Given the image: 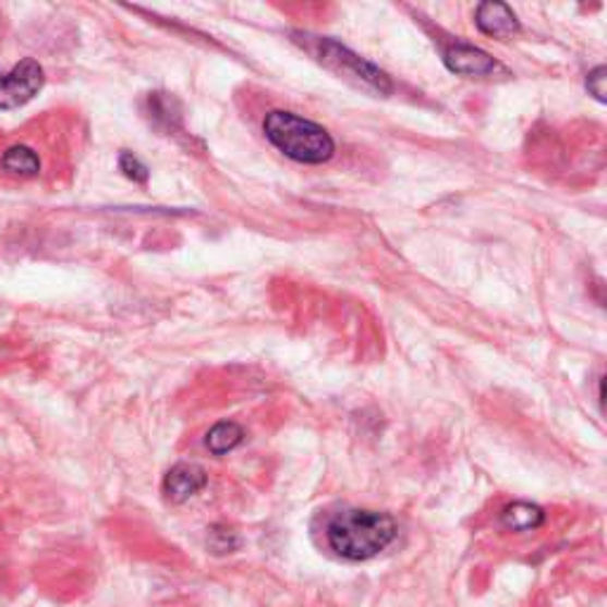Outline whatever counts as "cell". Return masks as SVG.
<instances>
[{
    "label": "cell",
    "mask_w": 607,
    "mask_h": 607,
    "mask_svg": "<svg viewBox=\"0 0 607 607\" xmlns=\"http://www.w3.org/2000/svg\"><path fill=\"white\" fill-rule=\"evenodd\" d=\"M399 524L380 510L344 508L335 512L326 527V542L337 558L349 562H366L392 546Z\"/></svg>",
    "instance_id": "6da1fadb"
},
{
    "label": "cell",
    "mask_w": 607,
    "mask_h": 607,
    "mask_svg": "<svg viewBox=\"0 0 607 607\" xmlns=\"http://www.w3.org/2000/svg\"><path fill=\"white\" fill-rule=\"evenodd\" d=\"M264 136L278 153L308 167L326 165L337 150L328 129L288 110H274L264 117Z\"/></svg>",
    "instance_id": "7a4b0ae2"
},
{
    "label": "cell",
    "mask_w": 607,
    "mask_h": 607,
    "mask_svg": "<svg viewBox=\"0 0 607 607\" xmlns=\"http://www.w3.org/2000/svg\"><path fill=\"white\" fill-rule=\"evenodd\" d=\"M300 38H304L302 46H306V50L335 74L352 78V81H356V84L366 86V88H373L380 93V96H389V93L394 90L392 78H389L380 66L363 60L361 56H356L354 50L337 44V40L320 38V36H300Z\"/></svg>",
    "instance_id": "3957f363"
},
{
    "label": "cell",
    "mask_w": 607,
    "mask_h": 607,
    "mask_svg": "<svg viewBox=\"0 0 607 607\" xmlns=\"http://www.w3.org/2000/svg\"><path fill=\"white\" fill-rule=\"evenodd\" d=\"M44 84V66L32 58L22 60L8 74H0V112L17 110V107L34 100Z\"/></svg>",
    "instance_id": "277c9868"
},
{
    "label": "cell",
    "mask_w": 607,
    "mask_h": 607,
    "mask_svg": "<svg viewBox=\"0 0 607 607\" xmlns=\"http://www.w3.org/2000/svg\"><path fill=\"white\" fill-rule=\"evenodd\" d=\"M207 487V472L197 463H179L173 465L165 482H161V491L169 498L171 503H185L197 496L202 489Z\"/></svg>",
    "instance_id": "5b68a950"
},
{
    "label": "cell",
    "mask_w": 607,
    "mask_h": 607,
    "mask_svg": "<svg viewBox=\"0 0 607 607\" xmlns=\"http://www.w3.org/2000/svg\"><path fill=\"white\" fill-rule=\"evenodd\" d=\"M444 64L458 76H489L498 70V64L489 52L468 44H451L444 50Z\"/></svg>",
    "instance_id": "8992f818"
},
{
    "label": "cell",
    "mask_w": 607,
    "mask_h": 607,
    "mask_svg": "<svg viewBox=\"0 0 607 607\" xmlns=\"http://www.w3.org/2000/svg\"><path fill=\"white\" fill-rule=\"evenodd\" d=\"M475 24L482 34L510 38L520 34V20L506 3H482L475 12Z\"/></svg>",
    "instance_id": "52a82bcc"
},
{
    "label": "cell",
    "mask_w": 607,
    "mask_h": 607,
    "mask_svg": "<svg viewBox=\"0 0 607 607\" xmlns=\"http://www.w3.org/2000/svg\"><path fill=\"white\" fill-rule=\"evenodd\" d=\"M147 117L165 133H177L181 129V102L169 93H150L147 98Z\"/></svg>",
    "instance_id": "ba28073f"
},
{
    "label": "cell",
    "mask_w": 607,
    "mask_h": 607,
    "mask_svg": "<svg viewBox=\"0 0 607 607\" xmlns=\"http://www.w3.org/2000/svg\"><path fill=\"white\" fill-rule=\"evenodd\" d=\"M546 522L544 508H538L527 501H518L503 508L501 524L510 532H534Z\"/></svg>",
    "instance_id": "9c48e42d"
},
{
    "label": "cell",
    "mask_w": 607,
    "mask_h": 607,
    "mask_svg": "<svg viewBox=\"0 0 607 607\" xmlns=\"http://www.w3.org/2000/svg\"><path fill=\"white\" fill-rule=\"evenodd\" d=\"M242 439H245V429H242L238 423L226 421V423H216L209 435H207V449L214 456H226L231 453L233 449H238Z\"/></svg>",
    "instance_id": "30bf717a"
},
{
    "label": "cell",
    "mask_w": 607,
    "mask_h": 607,
    "mask_svg": "<svg viewBox=\"0 0 607 607\" xmlns=\"http://www.w3.org/2000/svg\"><path fill=\"white\" fill-rule=\"evenodd\" d=\"M3 169L12 177H22V179H32L38 177L40 171V159L38 155L26 145H15L3 155Z\"/></svg>",
    "instance_id": "8fae6325"
},
{
    "label": "cell",
    "mask_w": 607,
    "mask_h": 607,
    "mask_svg": "<svg viewBox=\"0 0 607 607\" xmlns=\"http://www.w3.org/2000/svg\"><path fill=\"white\" fill-rule=\"evenodd\" d=\"M207 544L216 556H226V553H235L240 548V536L233 530H228L226 524H214L209 530Z\"/></svg>",
    "instance_id": "7c38bea8"
},
{
    "label": "cell",
    "mask_w": 607,
    "mask_h": 607,
    "mask_svg": "<svg viewBox=\"0 0 607 607\" xmlns=\"http://www.w3.org/2000/svg\"><path fill=\"white\" fill-rule=\"evenodd\" d=\"M119 169L133 183H147V181H150V169H147L143 161L133 153L124 150V153L119 155Z\"/></svg>",
    "instance_id": "4fadbf2b"
},
{
    "label": "cell",
    "mask_w": 607,
    "mask_h": 607,
    "mask_svg": "<svg viewBox=\"0 0 607 607\" xmlns=\"http://www.w3.org/2000/svg\"><path fill=\"white\" fill-rule=\"evenodd\" d=\"M605 74H607V70L600 64L593 72H588V76H586V88L598 102H605V81H607Z\"/></svg>",
    "instance_id": "5bb4252c"
}]
</instances>
